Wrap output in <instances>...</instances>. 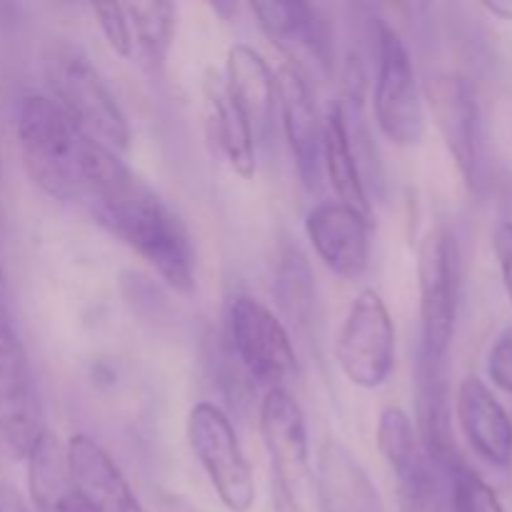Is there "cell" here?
<instances>
[{"label": "cell", "instance_id": "obj_1", "mask_svg": "<svg viewBox=\"0 0 512 512\" xmlns=\"http://www.w3.org/2000/svg\"><path fill=\"white\" fill-rule=\"evenodd\" d=\"M85 205L103 228L123 240L175 293H193L198 253L180 215L125 165L100 148Z\"/></svg>", "mask_w": 512, "mask_h": 512}, {"label": "cell", "instance_id": "obj_2", "mask_svg": "<svg viewBox=\"0 0 512 512\" xmlns=\"http://www.w3.org/2000/svg\"><path fill=\"white\" fill-rule=\"evenodd\" d=\"M15 133L28 178L50 198L85 205L100 145L90 143L45 93L20 98Z\"/></svg>", "mask_w": 512, "mask_h": 512}, {"label": "cell", "instance_id": "obj_3", "mask_svg": "<svg viewBox=\"0 0 512 512\" xmlns=\"http://www.w3.org/2000/svg\"><path fill=\"white\" fill-rule=\"evenodd\" d=\"M50 98L63 108L75 128L100 148L123 158L130 148V123L105 80L78 48L53 45L48 55Z\"/></svg>", "mask_w": 512, "mask_h": 512}, {"label": "cell", "instance_id": "obj_4", "mask_svg": "<svg viewBox=\"0 0 512 512\" xmlns=\"http://www.w3.org/2000/svg\"><path fill=\"white\" fill-rule=\"evenodd\" d=\"M185 438L195 460L208 475L220 503L230 512H250L255 505V478L238 433L223 408L215 403H195L185 420Z\"/></svg>", "mask_w": 512, "mask_h": 512}, {"label": "cell", "instance_id": "obj_5", "mask_svg": "<svg viewBox=\"0 0 512 512\" xmlns=\"http://www.w3.org/2000/svg\"><path fill=\"white\" fill-rule=\"evenodd\" d=\"M335 360L355 388L388 383L395 370V323L380 293L365 288L355 295L335 338Z\"/></svg>", "mask_w": 512, "mask_h": 512}, {"label": "cell", "instance_id": "obj_6", "mask_svg": "<svg viewBox=\"0 0 512 512\" xmlns=\"http://www.w3.org/2000/svg\"><path fill=\"white\" fill-rule=\"evenodd\" d=\"M420 335L428 358L445 360L455 335L460 298V250L443 228L430 230L418 253Z\"/></svg>", "mask_w": 512, "mask_h": 512}, {"label": "cell", "instance_id": "obj_7", "mask_svg": "<svg viewBox=\"0 0 512 512\" xmlns=\"http://www.w3.org/2000/svg\"><path fill=\"white\" fill-rule=\"evenodd\" d=\"M373 113L380 133L398 148H413L425 138V108L413 60L403 38L388 25L378 30Z\"/></svg>", "mask_w": 512, "mask_h": 512}, {"label": "cell", "instance_id": "obj_8", "mask_svg": "<svg viewBox=\"0 0 512 512\" xmlns=\"http://www.w3.org/2000/svg\"><path fill=\"white\" fill-rule=\"evenodd\" d=\"M45 413L28 350L10 320H0V438L18 458L45 435Z\"/></svg>", "mask_w": 512, "mask_h": 512}, {"label": "cell", "instance_id": "obj_9", "mask_svg": "<svg viewBox=\"0 0 512 512\" xmlns=\"http://www.w3.org/2000/svg\"><path fill=\"white\" fill-rule=\"evenodd\" d=\"M230 340L238 360L253 380L280 388L295 370V348L278 315L260 300L238 295L228 310Z\"/></svg>", "mask_w": 512, "mask_h": 512}, {"label": "cell", "instance_id": "obj_10", "mask_svg": "<svg viewBox=\"0 0 512 512\" xmlns=\"http://www.w3.org/2000/svg\"><path fill=\"white\" fill-rule=\"evenodd\" d=\"M425 103L463 180L470 188H478L483 168V135L473 83L460 73L433 75L425 83Z\"/></svg>", "mask_w": 512, "mask_h": 512}, {"label": "cell", "instance_id": "obj_11", "mask_svg": "<svg viewBox=\"0 0 512 512\" xmlns=\"http://www.w3.org/2000/svg\"><path fill=\"white\" fill-rule=\"evenodd\" d=\"M260 30L285 55L288 68L305 80L330 73V40L318 10L300 0H263L250 3Z\"/></svg>", "mask_w": 512, "mask_h": 512}, {"label": "cell", "instance_id": "obj_12", "mask_svg": "<svg viewBox=\"0 0 512 512\" xmlns=\"http://www.w3.org/2000/svg\"><path fill=\"white\" fill-rule=\"evenodd\" d=\"M260 435L280 488L295 503L310 478V438L298 400L283 385L270 388L260 403Z\"/></svg>", "mask_w": 512, "mask_h": 512}, {"label": "cell", "instance_id": "obj_13", "mask_svg": "<svg viewBox=\"0 0 512 512\" xmlns=\"http://www.w3.org/2000/svg\"><path fill=\"white\" fill-rule=\"evenodd\" d=\"M373 220L343 203H320L305 215V235L315 255L338 278L355 280L368 270Z\"/></svg>", "mask_w": 512, "mask_h": 512}, {"label": "cell", "instance_id": "obj_14", "mask_svg": "<svg viewBox=\"0 0 512 512\" xmlns=\"http://www.w3.org/2000/svg\"><path fill=\"white\" fill-rule=\"evenodd\" d=\"M65 460L70 483L90 512H145L120 465L95 438L73 435L65 443Z\"/></svg>", "mask_w": 512, "mask_h": 512}, {"label": "cell", "instance_id": "obj_15", "mask_svg": "<svg viewBox=\"0 0 512 512\" xmlns=\"http://www.w3.org/2000/svg\"><path fill=\"white\" fill-rule=\"evenodd\" d=\"M278 83V110L283 118L285 138L298 165L300 180L308 190L318 185L323 173V128L325 120H320L318 105H315L310 83L298 70L283 68L275 73Z\"/></svg>", "mask_w": 512, "mask_h": 512}, {"label": "cell", "instance_id": "obj_16", "mask_svg": "<svg viewBox=\"0 0 512 512\" xmlns=\"http://www.w3.org/2000/svg\"><path fill=\"white\" fill-rule=\"evenodd\" d=\"M375 440H378L380 458L398 480L403 505L408 512H423L430 503L433 480H430L425 448L410 415L398 405L380 410Z\"/></svg>", "mask_w": 512, "mask_h": 512}, {"label": "cell", "instance_id": "obj_17", "mask_svg": "<svg viewBox=\"0 0 512 512\" xmlns=\"http://www.w3.org/2000/svg\"><path fill=\"white\" fill-rule=\"evenodd\" d=\"M455 415L470 448L495 468H508L512 463V420L478 375H468L460 383Z\"/></svg>", "mask_w": 512, "mask_h": 512}, {"label": "cell", "instance_id": "obj_18", "mask_svg": "<svg viewBox=\"0 0 512 512\" xmlns=\"http://www.w3.org/2000/svg\"><path fill=\"white\" fill-rule=\"evenodd\" d=\"M315 493L320 512H385L383 498L353 453L328 440L315 465Z\"/></svg>", "mask_w": 512, "mask_h": 512}, {"label": "cell", "instance_id": "obj_19", "mask_svg": "<svg viewBox=\"0 0 512 512\" xmlns=\"http://www.w3.org/2000/svg\"><path fill=\"white\" fill-rule=\"evenodd\" d=\"M203 98L205 115H208L210 138L215 140L223 158L240 178L250 180L258 173L255 160V130L240 105L230 95L223 75L208 68L203 75Z\"/></svg>", "mask_w": 512, "mask_h": 512}, {"label": "cell", "instance_id": "obj_20", "mask_svg": "<svg viewBox=\"0 0 512 512\" xmlns=\"http://www.w3.org/2000/svg\"><path fill=\"white\" fill-rule=\"evenodd\" d=\"M225 85L245 118L253 125L255 135L268 133L278 105V83L268 60L248 43H233L225 55Z\"/></svg>", "mask_w": 512, "mask_h": 512}, {"label": "cell", "instance_id": "obj_21", "mask_svg": "<svg viewBox=\"0 0 512 512\" xmlns=\"http://www.w3.org/2000/svg\"><path fill=\"white\" fill-rule=\"evenodd\" d=\"M418 435L425 453L438 463L458 468L453 430H450L448 383H445L443 360L420 353L418 365Z\"/></svg>", "mask_w": 512, "mask_h": 512}, {"label": "cell", "instance_id": "obj_22", "mask_svg": "<svg viewBox=\"0 0 512 512\" xmlns=\"http://www.w3.org/2000/svg\"><path fill=\"white\" fill-rule=\"evenodd\" d=\"M323 173L328 175L330 188L338 195V203L358 210L363 218L373 220V205L365 193L363 173H360L358 155L353 150L348 118L343 105H335L325 118L323 128Z\"/></svg>", "mask_w": 512, "mask_h": 512}, {"label": "cell", "instance_id": "obj_23", "mask_svg": "<svg viewBox=\"0 0 512 512\" xmlns=\"http://www.w3.org/2000/svg\"><path fill=\"white\" fill-rule=\"evenodd\" d=\"M28 493L35 512H90L70 483L65 445L58 435L45 430L28 453Z\"/></svg>", "mask_w": 512, "mask_h": 512}, {"label": "cell", "instance_id": "obj_24", "mask_svg": "<svg viewBox=\"0 0 512 512\" xmlns=\"http://www.w3.org/2000/svg\"><path fill=\"white\" fill-rule=\"evenodd\" d=\"M125 13L133 30V43L140 48L145 63L155 70L163 68L173 48L178 8L165 0H143L125 3Z\"/></svg>", "mask_w": 512, "mask_h": 512}, {"label": "cell", "instance_id": "obj_25", "mask_svg": "<svg viewBox=\"0 0 512 512\" xmlns=\"http://www.w3.org/2000/svg\"><path fill=\"white\" fill-rule=\"evenodd\" d=\"M275 285H278L280 303L288 310L290 318H295L298 323H308L310 313H313V283H310L308 263L298 250L290 248L280 258Z\"/></svg>", "mask_w": 512, "mask_h": 512}, {"label": "cell", "instance_id": "obj_26", "mask_svg": "<svg viewBox=\"0 0 512 512\" xmlns=\"http://www.w3.org/2000/svg\"><path fill=\"white\" fill-rule=\"evenodd\" d=\"M453 512H505L498 493L475 473L460 463L453 470Z\"/></svg>", "mask_w": 512, "mask_h": 512}, {"label": "cell", "instance_id": "obj_27", "mask_svg": "<svg viewBox=\"0 0 512 512\" xmlns=\"http://www.w3.org/2000/svg\"><path fill=\"white\" fill-rule=\"evenodd\" d=\"M93 18L98 23L100 33H103L105 43L120 58H133L135 43H133V30H130L128 13H125L123 3H98L93 5Z\"/></svg>", "mask_w": 512, "mask_h": 512}, {"label": "cell", "instance_id": "obj_28", "mask_svg": "<svg viewBox=\"0 0 512 512\" xmlns=\"http://www.w3.org/2000/svg\"><path fill=\"white\" fill-rule=\"evenodd\" d=\"M488 378L495 388L512 395V325L498 335L488 355Z\"/></svg>", "mask_w": 512, "mask_h": 512}, {"label": "cell", "instance_id": "obj_29", "mask_svg": "<svg viewBox=\"0 0 512 512\" xmlns=\"http://www.w3.org/2000/svg\"><path fill=\"white\" fill-rule=\"evenodd\" d=\"M493 250L498 258L500 278H503L505 293H508L512 305V220H505L495 228L493 235Z\"/></svg>", "mask_w": 512, "mask_h": 512}, {"label": "cell", "instance_id": "obj_30", "mask_svg": "<svg viewBox=\"0 0 512 512\" xmlns=\"http://www.w3.org/2000/svg\"><path fill=\"white\" fill-rule=\"evenodd\" d=\"M0 512H33L18 488L10 483L0 485Z\"/></svg>", "mask_w": 512, "mask_h": 512}, {"label": "cell", "instance_id": "obj_31", "mask_svg": "<svg viewBox=\"0 0 512 512\" xmlns=\"http://www.w3.org/2000/svg\"><path fill=\"white\" fill-rule=\"evenodd\" d=\"M483 8L500 20H512V0H485Z\"/></svg>", "mask_w": 512, "mask_h": 512}, {"label": "cell", "instance_id": "obj_32", "mask_svg": "<svg viewBox=\"0 0 512 512\" xmlns=\"http://www.w3.org/2000/svg\"><path fill=\"white\" fill-rule=\"evenodd\" d=\"M0 320H10V310H8V280H5L3 268H0Z\"/></svg>", "mask_w": 512, "mask_h": 512}, {"label": "cell", "instance_id": "obj_33", "mask_svg": "<svg viewBox=\"0 0 512 512\" xmlns=\"http://www.w3.org/2000/svg\"><path fill=\"white\" fill-rule=\"evenodd\" d=\"M190 512H198V510H190Z\"/></svg>", "mask_w": 512, "mask_h": 512}]
</instances>
